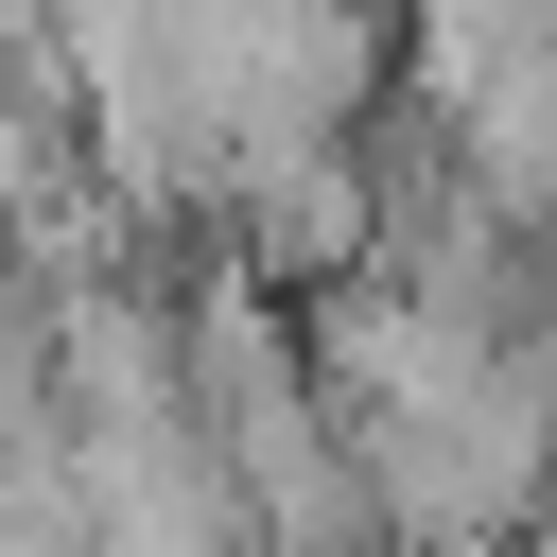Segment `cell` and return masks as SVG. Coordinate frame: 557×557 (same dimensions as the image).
<instances>
[{
  "label": "cell",
  "mask_w": 557,
  "mask_h": 557,
  "mask_svg": "<svg viewBox=\"0 0 557 557\" xmlns=\"http://www.w3.org/2000/svg\"><path fill=\"white\" fill-rule=\"evenodd\" d=\"M366 557H400V540H366Z\"/></svg>",
  "instance_id": "obj_1"
}]
</instances>
